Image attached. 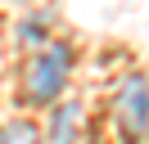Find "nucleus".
Listing matches in <instances>:
<instances>
[{"label":"nucleus","mask_w":149,"mask_h":144,"mask_svg":"<svg viewBox=\"0 0 149 144\" xmlns=\"http://www.w3.org/2000/svg\"><path fill=\"white\" fill-rule=\"evenodd\" d=\"M68 63H72L68 45H45V50L27 63V77H23L27 99H36V104H54L59 90H63V81H68Z\"/></svg>","instance_id":"nucleus-1"},{"label":"nucleus","mask_w":149,"mask_h":144,"mask_svg":"<svg viewBox=\"0 0 149 144\" xmlns=\"http://www.w3.org/2000/svg\"><path fill=\"white\" fill-rule=\"evenodd\" d=\"M0 144H36V126L32 122H5L0 126Z\"/></svg>","instance_id":"nucleus-4"},{"label":"nucleus","mask_w":149,"mask_h":144,"mask_svg":"<svg viewBox=\"0 0 149 144\" xmlns=\"http://www.w3.org/2000/svg\"><path fill=\"white\" fill-rule=\"evenodd\" d=\"M72 126H77V108H72V104L54 108V122H50V135H54V144H68V140H72Z\"/></svg>","instance_id":"nucleus-3"},{"label":"nucleus","mask_w":149,"mask_h":144,"mask_svg":"<svg viewBox=\"0 0 149 144\" xmlns=\"http://www.w3.org/2000/svg\"><path fill=\"white\" fill-rule=\"evenodd\" d=\"M118 126L127 135H149V81L131 77L118 95Z\"/></svg>","instance_id":"nucleus-2"}]
</instances>
